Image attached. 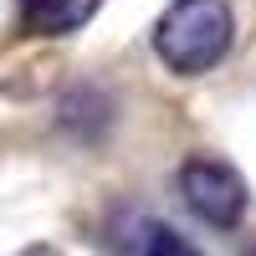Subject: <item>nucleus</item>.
Returning a JSON list of instances; mask_svg holds the SVG:
<instances>
[{
    "instance_id": "1",
    "label": "nucleus",
    "mask_w": 256,
    "mask_h": 256,
    "mask_svg": "<svg viewBox=\"0 0 256 256\" xmlns=\"http://www.w3.org/2000/svg\"><path fill=\"white\" fill-rule=\"evenodd\" d=\"M236 16L226 0H169V10L154 20V52L169 72L200 77L230 52Z\"/></svg>"
},
{
    "instance_id": "2",
    "label": "nucleus",
    "mask_w": 256,
    "mask_h": 256,
    "mask_svg": "<svg viewBox=\"0 0 256 256\" xmlns=\"http://www.w3.org/2000/svg\"><path fill=\"white\" fill-rule=\"evenodd\" d=\"M180 195H184V205L195 210L205 226H216V230L241 226L246 220V205H251L246 180L226 159H205V154L180 164Z\"/></svg>"
},
{
    "instance_id": "3",
    "label": "nucleus",
    "mask_w": 256,
    "mask_h": 256,
    "mask_svg": "<svg viewBox=\"0 0 256 256\" xmlns=\"http://www.w3.org/2000/svg\"><path fill=\"white\" fill-rule=\"evenodd\" d=\"M118 251L123 256H200L169 220H154V216H134L123 230H118Z\"/></svg>"
},
{
    "instance_id": "4",
    "label": "nucleus",
    "mask_w": 256,
    "mask_h": 256,
    "mask_svg": "<svg viewBox=\"0 0 256 256\" xmlns=\"http://www.w3.org/2000/svg\"><path fill=\"white\" fill-rule=\"evenodd\" d=\"M102 0H20V26L31 36H67L88 26Z\"/></svg>"
},
{
    "instance_id": "5",
    "label": "nucleus",
    "mask_w": 256,
    "mask_h": 256,
    "mask_svg": "<svg viewBox=\"0 0 256 256\" xmlns=\"http://www.w3.org/2000/svg\"><path fill=\"white\" fill-rule=\"evenodd\" d=\"M20 256H62V251H56V246H26Z\"/></svg>"
},
{
    "instance_id": "6",
    "label": "nucleus",
    "mask_w": 256,
    "mask_h": 256,
    "mask_svg": "<svg viewBox=\"0 0 256 256\" xmlns=\"http://www.w3.org/2000/svg\"><path fill=\"white\" fill-rule=\"evenodd\" d=\"M251 256H256V251H251Z\"/></svg>"
}]
</instances>
